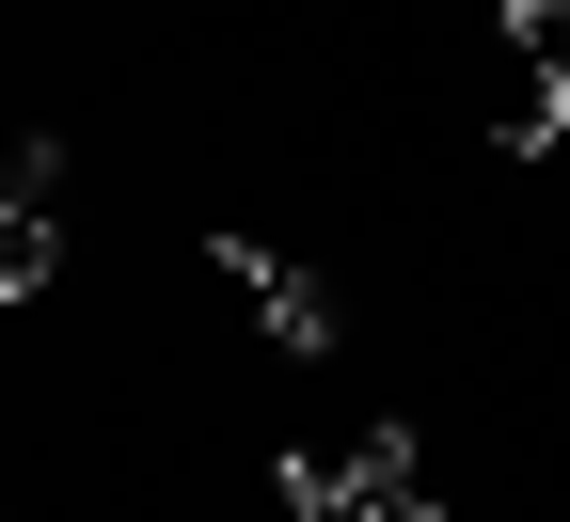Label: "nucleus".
<instances>
[{
  "label": "nucleus",
  "mask_w": 570,
  "mask_h": 522,
  "mask_svg": "<svg viewBox=\"0 0 570 522\" xmlns=\"http://www.w3.org/2000/svg\"><path fill=\"white\" fill-rule=\"evenodd\" d=\"M285 506H302V522H348V460H333V443H285V475H269Z\"/></svg>",
  "instance_id": "obj_4"
},
{
  "label": "nucleus",
  "mask_w": 570,
  "mask_h": 522,
  "mask_svg": "<svg viewBox=\"0 0 570 522\" xmlns=\"http://www.w3.org/2000/svg\"><path fill=\"white\" fill-rule=\"evenodd\" d=\"M0 190H17V142H0Z\"/></svg>",
  "instance_id": "obj_5"
},
{
  "label": "nucleus",
  "mask_w": 570,
  "mask_h": 522,
  "mask_svg": "<svg viewBox=\"0 0 570 522\" xmlns=\"http://www.w3.org/2000/svg\"><path fill=\"white\" fill-rule=\"evenodd\" d=\"M348 522H444V506H428L412 427H365V443H348Z\"/></svg>",
  "instance_id": "obj_2"
},
{
  "label": "nucleus",
  "mask_w": 570,
  "mask_h": 522,
  "mask_svg": "<svg viewBox=\"0 0 570 522\" xmlns=\"http://www.w3.org/2000/svg\"><path fill=\"white\" fill-rule=\"evenodd\" d=\"M508 80H539L570 111V0H508Z\"/></svg>",
  "instance_id": "obj_3"
},
{
  "label": "nucleus",
  "mask_w": 570,
  "mask_h": 522,
  "mask_svg": "<svg viewBox=\"0 0 570 522\" xmlns=\"http://www.w3.org/2000/svg\"><path fill=\"white\" fill-rule=\"evenodd\" d=\"M223 302H238V317H254V333H269L285 364H317V348H333V302H317V285L285 269L269 238H223Z\"/></svg>",
  "instance_id": "obj_1"
}]
</instances>
